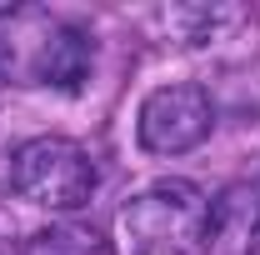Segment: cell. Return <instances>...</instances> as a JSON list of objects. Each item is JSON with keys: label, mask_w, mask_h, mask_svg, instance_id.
I'll return each instance as SVG.
<instances>
[{"label": "cell", "mask_w": 260, "mask_h": 255, "mask_svg": "<svg viewBox=\"0 0 260 255\" xmlns=\"http://www.w3.org/2000/svg\"><path fill=\"white\" fill-rule=\"evenodd\" d=\"M95 65V45L80 25H70L50 5H10L0 10V80L5 85H55L75 90Z\"/></svg>", "instance_id": "obj_1"}, {"label": "cell", "mask_w": 260, "mask_h": 255, "mask_svg": "<svg viewBox=\"0 0 260 255\" xmlns=\"http://www.w3.org/2000/svg\"><path fill=\"white\" fill-rule=\"evenodd\" d=\"M210 200L190 180H160L130 195L115 215L120 255H195L205 245Z\"/></svg>", "instance_id": "obj_2"}, {"label": "cell", "mask_w": 260, "mask_h": 255, "mask_svg": "<svg viewBox=\"0 0 260 255\" xmlns=\"http://www.w3.org/2000/svg\"><path fill=\"white\" fill-rule=\"evenodd\" d=\"M10 185L40 210H80L95 195V160L65 135H35L10 155Z\"/></svg>", "instance_id": "obj_3"}, {"label": "cell", "mask_w": 260, "mask_h": 255, "mask_svg": "<svg viewBox=\"0 0 260 255\" xmlns=\"http://www.w3.org/2000/svg\"><path fill=\"white\" fill-rule=\"evenodd\" d=\"M215 125V105L200 85H160L140 105L135 135L150 155H185Z\"/></svg>", "instance_id": "obj_4"}, {"label": "cell", "mask_w": 260, "mask_h": 255, "mask_svg": "<svg viewBox=\"0 0 260 255\" xmlns=\"http://www.w3.org/2000/svg\"><path fill=\"white\" fill-rule=\"evenodd\" d=\"M260 230V185H230L220 200H210V225H205V245L215 255L250 250Z\"/></svg>", "instance_id": "obj_5"}, {"label": "cell", "mask_w": 260, "mask_h": 255, "mask_svg": "<svg viewBox=\"0 0 260 255\" xmlns=\"http://www.w3.org/2000/svg\"><path fill=\"white\" fill-rule=\"evenodd\" d=\"M20 255H105V240L85 225H45L25 240Z\"/></svg>", "instance_id": "obj_6"}, {"label": "cell", "mask_w": 260, "mask_h": 255, "mask_svg": "<svg viewBox=\"0 0 260 255\" xmlns=\"http://www.w3.org/2000/svg\"><path fill=\"white\" fill-rule=\"evenodd\" d=\"M245 255H260V230H255V240H250V250H245Z\"/></svg>", "instance_id": "obj_7"}, {"label": "cell", "mask_w": 260, "mask_h": 255, "mask_svg": "<svg viewBox=\"0 0 260 255\" xmlns=\"http://www.w3.org/2000/svg\"><path fill=\"white\" fill-rule=\"evenodd\" d=\"M0 95H5V80H0Z\"/></svg>", "instance_id": "obj_8"}]
</instances>
